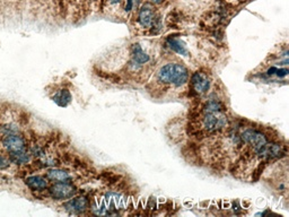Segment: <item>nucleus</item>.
Listing matches in <instances>:
<instances>
[{
	"label": "nucleus",
	"mask_w": 289,
	"mask_h": 217,
	"mask_svg": "<svg viewBox=\"0 0 289 217\" xmlns=\"http://www.w3.org/2000/svg\"><path fill=\"white\" fill-rule=\"evenodd\" d=\"M189 77V70L180 64H167L163 66L157 73L158 82L166 85H173L177 87L188 83Z\"/></svg>",
	"instance_id": "nucleus-1"
},
{
	"label": "nucleus",
	"mask_w": 289,
	"mask_h": 217,
	"mask_svg": "<svg viewBox=\"0 0 289 217\" xmlns=\"http://www.w3.org/2000/svg\"><path fill=\"white\" fill-rule=\"evenodd\" d=\"M287 146L278 144V142H267L262 147L256 151L257 155L262 159L264 163L274 161V159H280L287 155Z\"/></svg>",
	"instance_id": "nucleus-2"
},
{
	"label": "nucleus",
	"mask_w": 289,
	"mask_h": 217,
	"mask_svg": "<svg viewBox=\"0 0 289 217\" xmlns=\"http://www.w3.org/2000/svg\"><path fill=\"white\" fill-rule=\"evenodd\" d=\"M78 189L71 182H55L49 189L50 197L54 201H67L77 195Z\"/></svg>",
	"instance_id": "nucleus-3"
},
{
	"label": "nucleus",
	"mask_w": 289,
	"mask_h": 217,
	"mask_svg": "<svg viewBox=\"0 0 289 217\" xmlns=\"http://www.w3.org/2000/svg\"><path fill=\"white\" fill-rule=\"evenodd\" d=\"M203 130L209 134L217 133L228 125V119L224 113H205L202 118Z\"/></svg>",
	"instance_id": "nucleus-4"
},
{
	"label": "nucleus",
	"mask_w": 289,
	"mask_h": 217,
	"mask_svg": "<svg viewBox=\"0 0 289 217\" xmlns=\"http://www.w3.org/2000/svg\"><path fill=\"white\" fill-rule=\"evenodd\" d=\"M210 77L207 73L203 71H196L194 75L191 76L190 81V95L192 98H197L208 92V89L210 88Z\"/></svg>",
	"instance_id": "nucleus-5"
},
{
	"label": "nucleus",
	"mask_w": 289,
	"mask_h": 217,
	"mask_svg": "<svg viewBox=\"0 0 289 217\" xmlns=\"http://www.w3.org/2000/svg\"><path fill=\"white\" fill-rule=\"evenodd\" d=\"M241 139L243 141V144L250 145L253 151H258L260 147H262L264 144H267L269 141L267 135L262 133L261 130L259 129H246L243 131L241 134Z\"/></svg>",
	"instance_id": "nucleus-6"
},
{
	"label": "nucleus",
	"mask_w": 289,
	"mask_h": 217,
	"mask_svg": "<svg viewBox=\"0 0 289 217\" xmlns=\"http://www.w3.org/2000/svg\"><path fill=\"white\" fill-rule=\"evenodd\" d=\"M2 145L8 152V154L27 151V144L24 137L17 134L5 135V137L2 139Z\"/></svg>",
	"instance_id": "nucleus-7"
},
{
	"label": "nucleus",
	"mask_w": 289,
	"mask_h": 217,
	"mask_svg": "<svg viewBox=\"0 0 289 217\" xmlns=\"http://www.w3.org/2000/svg\"><path fill=\"white\" fill-rule=\"evenodd\" d=\"M62 207L71 214H83L89 208V199L86 196L70 198L62 205Z\"/></svg>",
	"instance_id": "nucleus-8"
},
{
	"label": "nucleus",
	"mask_w": 289,
	"mask_h": 217,
	"mask_svg": "<svg viewBox=\"0 0 289 217\" xmlns=\"http://www.w3.org/2000/svg\"><path fill=\"white\" fill-rule=\"evenodd\" d=\"M149 56L147 55L140 44L136 43L131 48V60H130V68L133 70H138L139 68L149 61Z\"/></svg>",
	"instance_id": "nucleus-9"
},
{
	"label": "nucleus",
	"mask_w": 289,
	"mask_h": 217,
	"mask_svg": "<svg viewBox=\"0 0 289 217\" xmlns=\"http://www.w3.org/2000/svg\"><path fill=\"white\" fill-rule=\"evenodd\" d=\"M157 19L155 15V8L150 4H146L139 10L138 23L144 28H149L154 24L155 20Z\"/></svg>",
	"instance_id": "nucleus-10"
},
{
	"label": "nucleus",
	"mask_w": 289,
	"mask_h": 217,
	"mask_svg": "<svg viewBox=\"0 0 289 217\" xmlns=\"http://www.w3.org/2000/svg\"><path fill=\"white\" fill-rule=\"evenodd\" d=\"M25 185L32 191H43L48 188V179L41 175H31L26 178Z\"/></svg>",
	"instance_id": "nucleus-11"
},
{
	"label": "nucleus",
	"mask_w": 289,
	"mask_h": 217,
	"mask_svg": "<svg viewBox=\"0 0 289 217\" xmlns=\"http://www.w3.org/2000/svg\"><path fill=\"white\" fill-rule=\"evenodd\" d=\"M47 179L53 182H70L72 180V175L65 170L50 169L47 172Z\"/></svg>",
	"instance_id": "nucleus-12"
},
{
	"label": "nucleus",
	"mask_w": 289,
	"mask_h": 217,
	"mask_svg": "<svg viewBox=\"0 0 289 217\" xmlns=\"http://www.w3.org/2000/svg\"><path fill=\"white\" fill-rule=\"evenodd\" d=\"M166 43L174 52H177L179 55H182V56H188L189 55V51L186 49L184 42L181 40L180 38H178L177 35H171L166 39Z\"/></svg>",
	"instance_id": "nucleus-13"
},
{
	"label": "nucleus",
	"mask_w": 289,
	"mask_h": 217,
	"mask_svg": "<svg viewBox=\"0 0 289 217\" xmlns=\"http://www.w3.org/2000/svg\"><path fill=\"white\" fill-rule=\"evenodd\" d=\"M202 112L205 113H224L226 111V106L222 101L216 99L208 100L202 106Z\"/></svg>",
	"instance_id": "nucleus-14"
},
{
	"label": "nucleus",
	"mask_w": 289,
	"mask_h": 217,
	"mask_svg": "<svg viewBox=\"0 0 289 217\" xmlns=\"http://www.w3.org/2000/svg\"><path fill=\"white\" fill-rule=\"evenodd\" d=\"M53 101L59 106L65 107L72 101V96H71L69 91H68L67 88H61V89H59L58 92L54 94Z\"/></svg>",
	"instance_id": "nucleus-15"
},
{
	"label": "nucleus",
	"mask_w": 289,
	"mask_h": 217,
	"mask_svg": "<svg viewBox=\"0 0 289 217\" xmlns=\"http://www.w3.org/2000/svg\"><path fill=\"white\" fill-rule=\"evenodd\" d=\"M9 159L10 163L16 165H26L31 162V153H28L27 151L9 153Z\"/></svg>",
	"instance_id": "nucleus-16"
},
{
	"label": "nucleus",
	"mask_w": 289,
	"mask_h": 217,
	"mask_svg": "<svg viewBox=\"0 0 289 217\" xmlns=\"http://www.w3.org/2000/svg\"><path fill=\"white\" fill-rule=\"evenodd\" d=\"M264 167H265V163L263 162V164H262V163L260 164L259 167H258V169H257L256 171H254V172H253V176H252V179H253V181H254V182L258 181V180L260 179V175L262 174V171H263Z\"/></svg>",
	"instance_id": "nucleus-17"
},
{
	"label": "nucleus",
	"mask_w": 289,
	"mask_h": 217,
	"mask_svg": "<svg viewBox=\"0 0 289 217\" xmlns=\"http://www.w3.org/2000/svg\"><path fill=\"white\" fill-rule=\"evenodd\" d=\"M9 165H10L9 157L7 158V157H5L4 155L0 154V170L7 169V168H9Z\"/></svg>",
	"instance_id": "nucleus-18"
},
{
	"label": "nucleus",
	"mask_w": 289,
	"mask_h": 217,
	"mask_svg": "<svg viewBox=\"0 0 289 217\" xmlns=\"http://www.w3.org/2000/svg\"><path fill=\"white\" fill-rule=\"evenodd\" d=\"M139 3V0H127V5H126V8L124 10L129 13V11H131L134 7H137V5Z\"/></svg>",
	"instance_id": "nucleus-19"
},
{
	"label": "nucleus",
	"mask_w": 289,
	"mask_h": 217,
	"mask_svg": "<svg viewBox=\"0 0 289 217\" xmlns=\"http://www.w3.org/2000/svg\"><path fill=\"white\" fill-rule=\"evenodd\" d=\"M121 3H122V0H110V4H112V5H118Z\"/></svg>",
	"instance_id": "nucleus-20"
},
{
	"label": "nucleus",
	"mask_w": 289,
	"mask_h": 217,
	"mask_svg": "<svg viewBox=\"0 0 289 217\" xmlns=\"http://www.w3.org/2000/svg\"><path fill=\"white\" fill-rule=\"evenodd\" d=\"M150 3H152V4H161L163 0H149Z\"/></svg>",
	"instance_id": "nucleus-21"
}]
</instances>
